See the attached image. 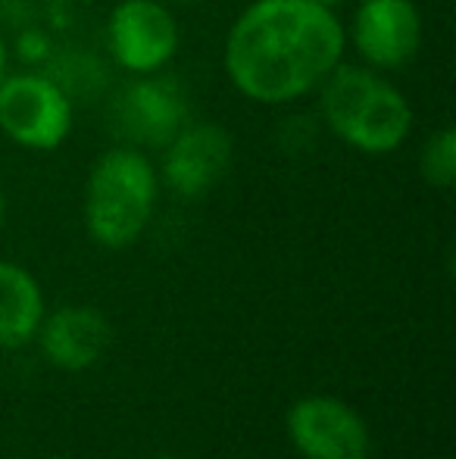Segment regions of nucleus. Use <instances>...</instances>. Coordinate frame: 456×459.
Here are the masks:
<instances>
[{"label":"nucleus","instance_id":"f257e3e1","mask_svg":"<svg viewBox=\"0 0 456 459\" xmlns=\"http://www.w3.org/2000/svg\"><path fill=\"white\" fill-rule=\"evenodd\" d=\"M347 56L338 10L313 0H250L222 41V73L244 100L291 107L323 88Z\"/></svg>","mask_w":456,"mask_h":459},{"label":"nucleus","instance_id":"f03ea898","mask_svg":"<svg viewBox=\"0 0 456 459\" xmlns=\"http://www.w3.org/2000/svg\"><path fill=\"white\" fill-rule=\"evenodd\" d=\"M319 122L363 157H391L409 141L416 113L400 85L363 63H341L316 91Z\"/></svg>","mask_w":456,"mask_h":459},{"label":"nucleus","instance_id":"7ed1b4c3","mask_svg":"<svg viewBox=\"0 0 456 459\" xmlns=\"http://www.w3.org/2000/svg\"><path fill=\"white\" fill-rule=\"evenodd\" d=\"M159 172L147 151L113 144L91 163L82 191V219L91 241L104 250H125L141 241L159 204Z\"/></svg>","mask_w":456,"mask_h":459},{"label":"nucleus","instance_id":"20e7f679","mask_svg":"<svg viewBox=\"0 0 456 459\" xmlns=\"http://www.w3.org/2000/svg\"><path fill=\"white\" fill-rule=\"evenodd\" d=\"M75 97L50 73L22 69L0 82V134L31 153H54L73 138Z\"/></svg>","mask_w":456,"mask_h":459},{"label":"nucleus","instance_id":"39448f33","mask_svg":"<svg viewBox=\"0 0 456 459\" xmlns=\"http://www.w3.org/2000/svg\"><path fill=\"white\" fill-rule=\"evenodd\" d=\"M104 41L113 66L134 75L166 73L182 54V22L163 0H116L107 13Z\"/></svg>","mask_w":456,"mask_h":459},{"label":"nucleus","instance_id":"423d86ee","mask_svg":"<svg viewBox=\"0 0 456 459\" xmlns=\"http://www.w3.org/2000/svg\"><path fill=\"white\" fill-rule=\"evenodd\" d=\"M344 38L363 66L391 75L419 56L426 22L416 0H357Z\"/></svg>","mask_w":456,"mask_h":459},{"label":"nucleus","instance_id":"0eeeda50","mask_svg":"<svg viewBox=\"0 0 456 459\" xmlns=\"http://www.w3.org/2000/svg\"><path fill=\"white\" fill-rule=\"evenodd\" d=\"M113 128L122 144L163 151L169 138L191 119L188 94L172 75H134L113 100Z\"/></svg>","mask_w":456,"mask_h":459},{"label":"nucleus","instance_id":"6e6552de","mask_svg":"<svg viewBox=\"0 0 456 459\" xmlns=\"http://www.w3.org/2000/svg\"><path fill=\"white\" fill-rule=\"evenodd\" d=\"M159 153V185L169 187L176 197L197 200L228 176L235 138L222 122L188 119Z\"/></svg>","mask_w":456,"mask_h":459},{"label":"nucleus","instance_id":"1a4fd4ad","mask_svg":"<svg viewBox=\"0 0 456 459\" xmlns=\"http://www.w3.org/2000/svg\"><path fill=\"white\" fill-rule=\"evenodd\" d=\"M288 437L306 459H369V429L350 403L325 394L300 397L285 416Z\"/></svg>","mask_w":456,"mask_h":459},{"label":"nucleus","instance_id":"9d476101","mask_svg":"<svg viewBox=\"0 0 456 459\" xmlns=\"http://www.w3.org/2000/svg\"><path fill=\"white\" fill-rule=\"evenodd\" d=\"M113 328L98 307L69 303L54 313H44L38 325V344L50 366L63 372H85L107 357Z\"/></svg>","mask_w":456,"mask_h":459},{"label":"nucleus","instance_id":"9b49d317","mask_svg":"<svg viewBox=\"0 0 456 459\" xmlns=\"http://www.w3.org/2000/svg\"><path fill=\"white\" fill-rule=\"evenodd\" d=\"M44 319V290L19 263L0 260V351H16L38 334Z\"/></svg>","mask_w":456,"mask_h":459},{"label":"nucleus","instance_id":"f8f14e48","mask_svg":"<svg viewBox=\"0 0 456 459\" xmlns=\"http://www.w3.org/2000/svg\"><path fill=\"white\" fill-rule=\"evenodd\" d=\"M419 176L434 191H451L456 185V132L441 126L426 138L419 151Z\"/></svg>","mask_w":456,"mask_h":459},{"label":"nucleus","instance_id":"ddd939ff","mask_svg":"<svg viewBox=\"0 0 456 459\" xmlns=\"http://www.w3.org/2000/svg\"><path fill=\"white\" fill-rule=\"evenodd\" d=\"M10 73H13V48H10V41H6L4 29H0V82Z\"/></svg>","mask_w":456,"mask_h":459},{"label":"nucleus","instance_id":"4468645a","mask_svg":"<svg viewBox=\"0 0 456 459\" xmlns=\"http://www.w3.org/2000/svg\"><path fill=\"white\" fill-rule=\"evenodd\" d=\"M313 4L325 6V10H338V6H344V4H347V0H313Z\"/></svg>","mask_w":456,"mask_h":459},{"label":"nucleus","instance_id":"2eb2a0df","mask_svg":"<svg viewBox=\"0 0 456 459\" xmlns=\"http://www.w3.org/2000/svg\"><path fill=\"white\" fill-rule=\"evenodd\" d=\"M4 219H6V197H4V191H0V225H4Z\"/></svg>","mask_w":456,"mask_h":459},{"label":"nucleus","instance_id":"dca6fc26","mask_svg":"<svg viewBox=\"0 0 456 459\" xmlns=\"http://www.w3.org/2000/svg\"><path fill=\"white\" fill-rule=\"evenodd\" d=\"M163 4H169V6H185V4H201V0H163Z\"/></svg>","mask_w":456,"mask_h":459},{"label":"nucleus","instance_id":"f3484780","mask_svg":"<svg viewBox=\"0 0 456 459\" xmlns=\"http://www.w3.org/2000/svg\"><path fill=\"white\" fill-rule=\"evenodd\" d=\"M166 459H169V456H166Z\"/></svg>","mask_w":456,"mask_h":459}]
</instances>
